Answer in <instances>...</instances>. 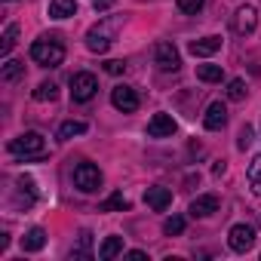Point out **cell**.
Segmentation results:
<instances>
[{"mask_svg":"<svg viewBox=\"0 0 261 261\" xmlns=\"http://www.w3.org/2000/svg\"><path fill=\"white\" fill-rule=\"evenodd\" d=\"M255 25H258V13H255V7H240L237 16H233V31H237L240 37H246V34L255 31Z\"/></svg>","mask_w":261,"mask_h":261,"instance_id":"30bf717a","label":"cell"},{"mask_svg":"<svg viewBox=\"0 0 261 261\" xmlns=\"http://www.w3.org/2000/svg\"><path fill=\"white\" fill-rule=\"evenodd\" d=\"M105 71L117 77V74H123V71H126V62H120V59H114V62H108V65H105Z\"/></svg>","mask_w":261,"mask_h":261,"instance_id":"f546056e","label":"cell"},{"mask_svg":"<svg viewBox=\"0 0 261 261\" xmlns=\"http://www.w3.org/2000/svg\"><path fill=\"white\" fill-rule=\"evenodd\" d=\"M126 258H129V261H145V258H148V255H145V252H139V249H136V252H126Z\"/></svg>","mask_w":261,"mask_h":261,"instance_id":"1f68e13d","label":"cell"},{"mask_svg":"<svg viewBox=\"0 0 261 261\" xmlns=\"http://www.w3.org/2000/svg\"><path fill=\"white\" fill-rule=\"evenodd\" d=\"M16 40H19V25H7V31H4V43H0V56H10V49L16 46Z\"/></svg>","mask_w":261,"mask_h":261,"instance_id":"603a6c76","label":"cell"},{"mask_svg":"<svg viewBox=\"0 0 261 261\" xmlns=\"http://www.w3.org/2000/svg\"><path fill=\"white\" fill-rule=\"evenodd\" d=\"M7 4H13V0H7Z\"/></svg>","mask_w":261,"mask_h":261,"instance_id":"e575fe53","label":"cell"},{"mask_svg":"<svg viewBox=\"0 0 261 261\" xmlns=\"http://www.w3.org/2000/svg\"><path fill=\"white\" fill-rule=\"evenodd\" d=\"M252 142H255V136H252V126L246 123V126L240 129V136H237V148H240V151H246V148H252Z\"/></svg>","mask_w":261,"mask_h":261,"instance_id":"83f0119b","label":"cell"},{"mask_svg":"<svg viewBox=\"0 0 261 261\" xmlns=\"http://www.w3.org/2000/svg\"><path fill=\"white\" fill-rule=\"evenodd\" d=\"M258 175H261V154H258V157L252 160V166H249V181H255Z\"/></svg>","mask_w":261,"mask_h":261,"instance_id":"4dcf8cb0","label":"cell"},{"mask_svg":"<svg viewBox=\"0 0 261 261\" xmlns=\"http://www.w3.org/2000/svg\"><path fill=\"white\" fill-rule=\"evenodd\" d=\"M197 77H200L203 83H221L224 71H221V65H200V68H197Z\"/></svg>","mask_w":261,"mask_h":261,"instance_id":"44dd1931","label":"cell"},{"mask_svg":"<svg viewBox=\"0 0 261 261\" xmlns=\"http://www.w3.org/2000/svg\"><path fill=\"white\" fill-rule=\"evenodd\" d=\"M86 46L92 49V53H108L111 49V34L108 31H101V28H89V34H86Z\"/></svg>","mask_w":261,"mask_h":261,"instance_id":"9a60e30c","label":"cell"},{"mask_svg":"<svg viewBox=\"0 0 261 261\" xmlns=\"http://www.w3.org/2000/svg\"><path fill=\"white\" fill-rule=\"evenodd\" d=\"M46 246V230L43 227H31L25 237H22V249L25 252H40Z\"/></svg>","mask_w":261,"mask_h":261,"instance_id":"2e32d148","label":"cell"},{"mask_svg":"<svg viewBox=\"0 0 261 261\" xmlns=\"http://www.w3.org/2000/svg\"><path fill=\"white\" fill-rule=\"evenodd\" d=\"M126 209H129V200H126L120 191H117V194H111V197L101 203V212H126Z\"/></svg>","mask_w":261,"mask_h":261,"instance_id":"7402d4cb","label":"cell"},{"mask_svg":"<svg viewBox=\"0 0 261 261\" xmlns=\"http://www.w3.org/2000/svg\"><path fill=\"white\" fill-rule=\"evenodd\" d=\"M86 133V123L83 120H68L59 126V142H71L74 136H83Z\"/></svg>","mask_w":261,"mask_h":261,"instance_id":"d6986e66","label":"cell"},{"mask_svg":"<svg viewBox=\"0 0 261 261\" xmlns=\"http://www.w3.org/2000/svg\"><path fill=\"white\" fill-rule=\"evenodd\" d=\"M22 74H25V62H19V59H10V62H4V71H0L4 83H16Z\"/></svg>","mask_w":261,"mask_h":261,"instance_id":"ffe728a7","label":"cell"},{"mask_svg":"<svg viewBox=\"0 0 261 261\" xmlns=\"http://www.w3.org/2000/svg\"><path fill=\"white\" fill-rule=\"evenodd\" d=\"M117 255H123V237H108V240L98 246V258H101V261H114Z\"/></svg>","mask_w":261,"mask_h":261,"instance_id":"e0dca14e","label":"cell"},{"mask_svg":"<svg viewBox=\"0 0 261 261\" xmlns=\"http://www.w3.org/2000/svg\"><path fill=\"white\" fill-rule=\"evenodd\" d=\"M227 98H230V101H243V98H246V80H240V77L230 80V83H227Z\"/></svg>","mask_w":261,"mask_h":261,"instance_id":"d4e9b609","label":"cell"},{"mask_svg":"<svg viewBox=\"0 0 261 261\" xmlns=\"http://www.w3.org/2000/svg\"><path fill=\"white\" fill-rule=\"evenodd\" d=\"M181 230H185V218H181V215H172V218L163 221V233H166V237H178Z\"/></svg>","mask_w":261,"mask_h":261,"instance_id":"484cf974","label":"cell"},{"mask_svg":"<svg viewBox=\"0 0 261 261\" xmlns=\"http://www.w3.org/2000/svg\"><path fill=\"white\" fill-rule=\"evenodd\" d=\"M175 133V120L172 114H154L151 123H148V136L151 139H169Z\"/></svg>","mask_w":261,"mask_h":261,"instance_id":"9c48e42d","label":"cell"},{"mask_svg":"<svg viewBox=\"0 0 261 261\" xmlns=\"http://www.w3.org/2000/svg\"><path fill=\"white\" fill-rule=\"evenodd\" d=\"M154 62H157L160 71H178V68H181L178 49H175V43H169V40L157 43V49H154Z\"/></svg>","mask_w":261,"mask_h":261,"instance_id":"8992f818","label":"cell"},{"mask_svg":"<svg viewBox=\"0 0 261 261\" xmlns=\"http://www.w3.org/2000/svg\"><path fill=\"white\" fill-rule=\"evenodd\" d=\"M188 49H191V56H197V59L215 56V53L221 49V37H200V40H194Z\"/></svg>","mask_w":261,"mask_h":261,"instance_id":"5bb4252c","label":"cell"},{"mask_svg":"<svg viewBox=\"0 0 261 261\" xmlns=\"http://www.w3.org/2000/svg\"><path fill=\"white\" fill-rule=\"evenodd\" d=\"M16 185H19V191H16V206H19V209H31L34 200H37V188H34V181L22 175Z\"/></svg>","mask_w":261,"mask_h":261,"instance_id":"7c38bea8","label":"cell"},{"mask_svg":"<svg viewBox=\"0 0 261 261\" xmlns=\"http://www.w3.org/2000/svg\"><path fill=\"white\" fill-rule=\"evenodd\" d=\"M111 4H114V0H92V7H95V10H108Z\"/></svg>","mask_w":261,"mask_h":261,"instance_id":"d6a6232c","label":"cell"},{"mask_svg":"<svg viewBox=\"0 0 261 261\" xmlns=\"http://www.w3.org/2000/svg\"><path fill=\"white\" fill-rule=\"evenodd\" d=\"M10 154L16 160H43L46 157V139L40 133H22L10 142Z\"/></svg>","mask_w":261,"mask_h":261,"instance_id":"6da1fadb","label":"cell"},{"mask_svg":"<svg viewBox=\"0 0 261 261\" xmlns=\"http://www.w3.org/2000/svg\"><path fill=\"white\" fill-rule=\"evenodd\" d=\"M175 4H178V10H181V13H188V16H197V13L203 10V4H206V0H175Z\"/></svg>","mask_w":261,"mask_h":261,"instance_id":"f1b7e54d","label":"cell"},{"mask_svg":"<svg viewBox=\"0 0 261 261\" xmlns=\"http://www.w3.org/2000/svg\"><path fill=\"white\" fill-rule=\"evenodd\" d=\"M212 212H218V197H215V194H200V197L191 203V215H194V218H209Z\"/></svg>","mask_w":261,"mask_h":261,"instance_id":"4fadbf2b","label":"cell"},{"mask_svg":"<svg viewBox=\"0 0 261 261\" xmlns=\"http://www.w3.org/2000/svg\"><path fill=\"white\" fill-rule=\"evenodd\" d=\"M145 203H148L154 212H166V209L172 206V191L163 188V185H154V188L145 191Z\"/></svg>","mask_w":261,"mask_h":261,"instance_id":"ba28073f","label":"cell"},{"mask_svg":"<svg viewBox=\"0 0 261 261\" xmlns=\"http://www.w3.org/2000/svg\"><path fill=\"white\" fill-rule=\"evenodd\" d=\"M74 188L83 191V194L98 191V188H101V169H98L95 163H89V160L77 163V166H74Z\"/></svg>","mask_w":261,"mask_h":261,"instance_id":"3957f363","label":"cell"},{"mask_svg":"<svg viewBox=\"0 0 261 261\" xmlns=\"http://www.w3.org/2000/svg\"><path fill=\"white\" fill-rule=\"evenodd\" d=\"M252 191H255V194H258V197H261V175H258V178H255V181H252Z\"/></svg>","mask_w":261,"mask_h":261,"instance_id":"836d02e7","label":"cell"},{"mask_svg":"<svg viewBox=\"0 0 261 261\" xmlns=\"http://www.w3.org/2000/svg\"><path fill=\"white\" fill-rule=\"evenodd\" d=\"M31 59L43 68H59L65 62V46L56 37H40L31 43Z\"/></svg>","mask_w":261,"mask_h":261,"instance_id":"7a4b0ae2","label":"cell"},{"mask_svg":"<svg viewBox=\"0 0 261 261\" xmlns=\"http://www.w3.org/2000/svg\"><path fill=\"white\" fill-rule=\"evenodd\" d=\"M227 246H230L233 252L252 249V246H255V227H249V224H233L230 233H227Z\"/></svg>","mask_w":261,"mask_h":261,"instance_id":"52a82bcc","label":"cell"},{"mask_svg":"<svg viewBox=\"0 0 261 261\" xmlns=\"http://www.w3.org/2000/svg\"><path fill=\"white\" fill-rule=\"evenodd\" d=\"M89 246H92V233L83 230V233H80V243H77V249H74L71 255H74V258H89Z\"/></svg>","mask_w":261,"mask_h":261,"instance_id":"4316f807","label":"cell"},{"mask_svg":"<svg viewBox=\"0 0 261 261\" xmlns=\"http://www.w3.org/2000/svg\"><path fill=\"white\" fill-rule=\"evenodd\" d=\"M224 123H227V108L221 101H212L206 108V114H203V126L215 133V129H224Z\"/></svg>","mask_w":261,"mask_h":261,"instance_id":"8fae6325","label":"cell"},{"mask_svg":"<svg viewBox=\"0 0 261 261\" xmlns=\"http://www.w3.org/2000/svg\"><path fill=\"white\" fill-rule=\"evenodd\" d=\"M49 16L53 19H71V16H77V0H53V4H49Z\"/></svg>","mask_w":261,"mask_h":261,"instance_id":"ac0fdd59","label":"cell"},{"mask_svg":"<svg viewBox=\"0 0 261 261\" xmlns=\"http://www.w3.org/2000/svg\"><path fill=\"white\" fill-rule=\"evenodd\" d=\"M95 92H98V80H95V74H89V71H77L74 77H71V98L74 101H89V98H95Z\"/></svg>","mask_w":261,"mask_h":261,"instance_id":"277c9868","label":"cell"},{"mask_svg":"<svg viewBox=\"0 0 261 261\" xmlns=\"http://www.w3.org/2000/svg\"><path fill=\"white\" fill-rule=\"evenodd\" d=\"M56 95H59V86H56V83H40V86L34 89V98H37V101H56Z\"/></svg>","mask_w":261,"mask_h":261,"instance_id":"cb8c5ba5","label":"cell"},{"mask_svg":"<svg viewBox=\"0 0 261 261\" xmlns=\"http://www.w3.org/2000/svg\"><path fill=\"white\" fill-rule=\"evenodd\" d=\"M111 105H114L117 111H123V114H133V111H139V92H136L133 86L120 83V86L111 89Z\"/></svg>","mask_w":261,"mask_h":261,"instance_id":"5b68a950","label":"cell"}]
</instances>
